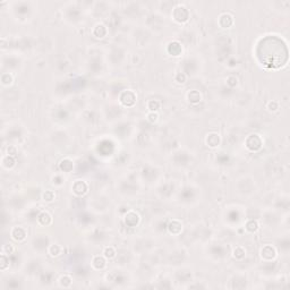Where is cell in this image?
<instances>
[{
    "instance_id": "6da1fadb",
    "label": "cell",
    "mask_w": 290,
    "mask_h": 290,
    "mask_svg": "<svg viewBox=\"0 0 290 290\" xmlns=\"http://www.w3.org/2000/svg\"><path fill=\"white\" fill-rule=\"evenodd\" d=\"M12 237L15 240H18V241H21V240H24L25 239V237H26V233H25V230H24L22 227H15L13 228L12 230Z\"/></svg>"
},
{
    "instance_id": "7a4b0ae2",
    "label": "cell",
    "mask_w": 290,
    "mask_h": 290,
    "mask_svg": "<svg viewBox=\"0 0 290 290\" xmlns=\"http://www.w3.org/2000/svg\"><path fill=\"white\" fill-rule=\"evenodd\" d=\"M73 189H74V192L76 194L82 195V194L86 193V190H87V185H86L84 182H82V180H77V182L74 184Z\"/></svg>"
},
{
    "instance_id": "3957f363",
    "label": "cell",
    "mask_w": 290,
    "mask_h": 290,
    "mask_svg": "<svg viewBox=\"0 0 290 290\" xmlns=\"http://www.w3.org/2000/svg\"><path fill=\"white\" fill-rule=\"evenodd\" d=\"M148 108L153 112V111H156L158 109L160 108V102L159 101H156V100H151V101H148Z\"/></svg>"
},
{
    "instance_id": "277c9868",
    "label": "cell",
    "mask_w": 290,
    "mask_h": 290,
    "mask_svg": "<svg viewBox=\"0 0 290 290\" xmlns=\"http://www.w3.org/2000/svg\"><path fill=\"white\" fill-rule=\"evenodd\" d=\"M188 97H189V101H192V102H198V101H201V94L196 91L190 92Z\"/></svg>"
},
{
    "instance_id": "5b68a950",
    "label": "cell",
    "mask_w": 290,
    "mask_h": 290,
    "mask_svg": "<svg viewBox=\"0 0 290 290\" xmlns=\"http://www.w3.org/2000/svg\"><path fill=\"white\" fill-rule=\"evenodd\" d=\"M257 228H258V224H257V222L254 221V220H250V221H248L247 222V224H246V229H247L248 231H256Z\"/></svg>"
},
{
    "instance_id": "8992f818",
    "label": "cell",
    "mask_w": 290,
    "mask_h": 290,
    "mask_svg": "<svg viewBox=\"0 0 290 290\" xmlns=\"http://www.w3.org/2000/svg\"><path fill=\"white\" fill-rule=\"evenodd\" d=\"M43 198H44V201L51 202V201H53V198H55V195H53L52 192H46L44 195H43Z\"/></svg>"
},
{
    "instance_id": "52a82bcc",
    "label": "cell",
    "mask_w": 290,
    "mask_h": 290,
    "mask_svg": "<svg viewBox=\"0 0 290 290\" xmlns=\"http://www.w3.org/2000/svg\"><path fill=\"white\" fill-rule=\"evenodd\" d=\"M148 120H150L151 122H154V121H156V120H158V114H153V112L148 114Z\"/></svg>"
},
{
    "instance_id": "ba28073f",
    "label": "cell",
    "mask_w": 290,
    "mask_h": 290,
    "mask_svg": "<svg viewBox=\"0 0 290 290\" xmlns=\"http://www.w3.org/2000/svg\"><path fill=\"white\" fill-rule=\"evenodd\" d=\"M267 107H269V109H271L273 107V108H274V109H273V111H275V110L278 109V103L273 101V102H270V103H269V104H267Z\"/></svg>"
}]
</instances>
